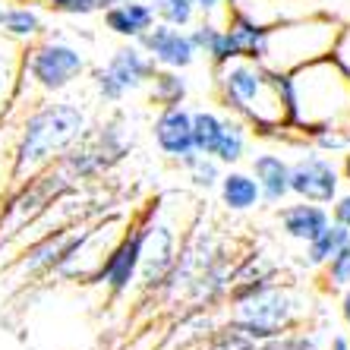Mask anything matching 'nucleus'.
<instances>
[{
  "mask_svg": "<svg viewBox=\"0 0 350 350\" xmlns=\"http://www.w3.org/2000/svg\"><path fill=\"white\" fill-rule=\"evenodd\" d=\"M215 101L259 136L291 133V85L287 73H275L256 60H228L212 66Z\"/></svg>",
  "mask_w": 350,
  "mask_h": 350,
  "instance_id": "nucleus-1",
  "label": "nucleus"
},
{
  "mask_svg": "<svg viewBox=\"0 0 350 350\" xmlns=\"http://www.w3.org/2000/svg\"><path fill=\"white\" fill-rule=\"evenodd\" d=\"M287 85H291V133L319 139L344 136L350 130V76L334 60V54L291 70Z\"/></svg>",
  "mask_w": 350,
  "mask_h": 350,
  "instance_id": "nucleus-2",
  "label": "nucleus"
},
{
  "mask_svg": "<svg viewBox=\"0 0 350 350\" xmlns=\"http://www.w3.org/2000/svg\"><path fill=\"white\" fill-rule=\"evenodd\" d=\"M89 130V117L76 101H41L23 120L10 158V183L19 189L48 171L64 152L76 146Z\"/></svg>",
  "mask_w": 350,
  "mask_h": 350,
  "instance_id": "nucleus-3",
  "label": "nucleus"
},
{
  "mask_svg": "<svg viewBox=\"0 0 350 350\" xmlns=\"http://www.w3.org/2000/svg\"><path fill=\"white\" fill-rule=\"evenodd\" d=\"M338 35H341V25L332 23L325 13H312V16L271 25L269 35H265L262 64L275 73H291V70L310 64V60L334 54Z\"/></svg>",
  "mask_w": 350,
  "mask_h": 350,
  "instance_id": "nucleus-4",
  "label": "nucleus"
},
{
  "mask_svg": "<svg viewBox=\"0 0 350 350\" xmlns=\"http://www.w3.org/2000/svg\"><path fill=\"white\" fill-rule=\"evenodd\" d=\"M300 303L293 300V293L281 281H271L243 300L230 303V325L246 332L253 341H269L291 328H300Z\"/></svg>",
  "mask_w": 350,
  "mask_h": 350,
  "instance_id": "nucleus-5",
  "label": "nucleus"
},
{
  "mask_svg": "<svg viewBox=\"0 0 350 350\" xmlns=\"http://www.w3.org/2000/svg\"><path fill=\"white\" fill-rule=\"evenodd\" d=\"M85 70H89V60L76 44L48 38V35L29 41L25 51L19 54V79L32 82L48 95L70 89Z\"/></svg>",
  "mask_w": 350,
  "mask_h": 350,
  "instance_id": "nucleus-6",
  "label": "nucleus"
},
{
  "mask_svg": "<svg viewBox=\"0 0 350 350\" xmlns=\"http://www.w3.org/2000/svg\"><path fill=\"white\" fill-rule=\"evenodd\" d=\"M152 212H155V199L146 202L136 215H133L126 230L120 234V240L107 250L101 265L89 275L92 281L105 284V291L111 293V300L123 297V293L136 284L139 262H142V243H146V224H148V218H152Z\"/></svg>",
  "mask_w": 350,
  "mask_h": 350,
  "instance_id": "nucleus-7",
  "label": "nucleus"
},
{
  "mask_svg": "<svg viewBox=\"0 0 350 350\" xmlns=\"http://www.w3.org/2000/svg\"><path fill=\"white\" fill-rule=\"evenodd\" d=\"M187 237H177L171 221L158 218V199H155V212L146 224V243H142V262H139V291L146 293H158L164 291L167 278H171L174 265H177L180 246Z\"/></svg>",
  "mask_w": 350,
  "mask_h": 350,
  "instance_id": "nucleus-8",
  "label": "nucleus"
},
{
  "mask_svg": "<svg viewBox=\"0 0 350 350\" xmlns=\"http://www.w3.org/2000/svg\"><path fill=\"white\" fill-rule=\"evenodd\" d=\"M338 187H341V171L322 152H303L297 161H291V196L297 199L332 205Z\"/></svg>",
  "mask_w": 350,
  "mask_h": 350,
  "instance_id": "nucleus-9",
  "label": "nucleus"
},
{
  "mask_svg": "<svg viewBox=\"0 0 350 350\" xmlns=\"http://www.w3.org/2000/svg\"><path fill=\"white\" fill-rule=\"evenodd\" d=\"M152 139H155L158 152L180 167H187L199 155L193 146V111L187 105L158 107V117L152 123Z\"/></svg>",
  "mask_w": 350,
  "mask_h": 350,
  "instance_id": "nucleus-10",
  "label": "nucleus"
},
{
  "mask_svg": "<svg viewBox=\"0 0 350 350\" xmlns=\"http://www.w3.org/2000/svg\"><path fill=\"white\" fill-rule=\"evenodd\" d=\"M136 44L158 66H167V70H187L199 57V51H196L187 29H177V25H167V23H155Z\"/></svg>",
  "mask_w": 350,
  "mask_h": 350,
  "instance_id": "nucleus-11",
  "label": "nucleus"
},
{
  "mask_svg": "<svg viewBox=\"0 0 350 350\" xmlns=\"http://www.w3.org/2000/svg\"><path fill=\"white\" fill-rule=\"evenodd\" d=\"M105 70L114 76L117 85H120V89L130 95V92L146 89L148 82H152V76H155L158 64L148 57L146 51L139 48L136 41H123L120 48L111 51V57H107Z\"/></svg>",
  "mask_w": 350,
  "mask_h": 350,
  "instance_id": "nucleus-12",
  "label": "nucleus"
},
{
  "mask_svg": "<svg viewBox=\"0 0 350 350\" xmlns=\"http://www.w3.org/2000/svg\"><path fill=\"white\" fill-rule=\"evenodd\" d=\"M101 19H105L107 32L123 41H139L158 23L148 0H107V7L101 10Z\"/></svg>",
  "mask_w": 350,
  "mask_h": 350,
  "instance_id": "nucleus-13",
  "label": "nucleus"
},
{
  "mask_svg": "<svg viewBox=\"0 0 350 350\" xmlns=\"http://www.w3.org/2000/svg\"><path fill=\"white\" fill-rule=\"evenodd\" d=\"M250 174L259 183L262 202L281 205L291 196V161L278 152H259L250 161Z\"/></svg>",
  "mask_w": 350,
  "mask_h": 350,
  "instance_id": "nucleus-14",
  "label": "nucleus"
},
{
  "mask_svg": "<svg viewBox=\"0 0 350 350\" xmlns=\"http://www.w3.org/2000/svg\"><path fill=\"white\" fill-rule=\"evenodd\" d=\"M278 221H281L284 237H291V240H297V243H310L312 237L332 221V215H328L325 205L297 199L293 205H284V208L278 212Z\"/></svg>",
  "mask_w": 350,
  "mask_h": 350,
  "instance_id": "nucleus-15",
  "label": "nucleus"
},
{
  "mask_svg": "<svg viewBox=\"0 0 350 350\" xmlns=\"http://www.w3.org/2000/svg\"><path fill=\"white\" fill-rule=\"evenodd\" d=\"M187 32H189V38H193L196 51L205 54L212 66H221V64H228V60H237V51H234V41H230L228 29L218 25L215 19H205V16L196 19Z\"/></svg>",
  "mask_w": 350,
  "mask_h": 350,
  "instance_id": "nucleus-16",
  "label": "nucleus"
},
{
  "mask_svg": "<svg viewBox=\"0 0 350 350\" xmlns=\"http://www.w3.org/2000/svg\"><path fill=\"white\" fill-rule=\"evenodd\" d=\"M218 196L221 205L228 212H253L256 205L262 202L259 183L250 171H237V167H228L218 180Z\"/></svg>",
  "mask_w": 350,
  "mask_h": 350,
  "instance_id": "nucleus-17",
  "label": "nucleus"
},
{
  "mask_svg": "<svg viewBox=\"0 0 350 350\" xmlns=\"http://www.w3.org/2000/svg\"><path fill=\"white\" fill-rule=\"evenodd\" d=\"M0 32L7 35L13 41H35L44 35V19L35 7L29 3H16V7H7L0 10Z\"/></svg>",
  "mask_w": 350,
  "mask_h": 350,
  "instance_id": "nucleus-18",
  "label": "nucleus"
},
{
  "mask_svg": "<svg viewBox=\"0 0 350 350\" xmlns=\"http://www.w3.org/2000/svg\"><path fill=\"white\" fill-rule=\"evenodd\" d=\"M152 105L158 107H177V105H187V95H189V82L183 79V70H167V66H158L152 82L146 85Z\"/></svg>",
  "mask_w": 350,
  "mask_h": 350,
  "instance_id": "nucleus-19",
  "label": "nucleus"
},
{
  "mask_svg": "<svg viewBox=\"0 0 350 350\" xmlns=\"http://www.w3.org/2000/svg\"><path fill=\"white\" fill-rule=\"evenodd\" d=\"M246 148H250V126L240 117L224 114V130L215 148V161H221L224 167H237L246 158Z\"/></svg>",
  "mask_w": 350,
  "mask_h": 350,
  "instance_id": "nucleus-20",
  "label": "nucleus"
},
{
  "mask_svg": "<svg viewBox=\"0 0 350 350\" xmlns=\"http://www.w3.org/2000/svg\"><path fill=\"white\" fill-rule=\"evenodd\" d=\"M350 243V230L341 228V224H334V221H328L325 228L319 230L316 237H312L306 246V265H312V269H322L328 259H332L338 250H344V246Z\"/></svg>",
  "mask_w": 350,
  "mask_h": 350,
  "instance_id": "nucleus-21",
  "label": "nucleus"
},
{
  "mask_svg": "<svg viewBox=\"0 0 350 350\" xmlns=\"http://www.w3.org/2000/svg\"><path fill=\"white\" fill-rule=\"evenodd\" d=\"M221 130H224V114L208 111V107L193 111V146H196V152H199V155L215 158V148H218Z\"/></svg>",
  "mask_w": 350,
  "mask_h": 350,
  "instance_id": "nucleus-22",
  "label": "nucleus"
},
{
  "mask_svg": "<svg viewBox=\"0 0 350 350\" xmlns=\"http://www.w3.org/2000/svg\"><path fill=\"white\" fill-rule=\"evenodd\" d=\"M152 10H155V19L158 23H167V25H177V29H189L196 23V0H148Z\"/></svg>",
  "mask_w": 350,
  "mask_h": 350,
  "instance_id": "nucleus-23",
  "label": "nucleus"
},
{
  "mask_svg": "<svg viewBox=\"0 0 350 350\" xmlns=\"http://www.w3.org/2000/svg\"><path fill=\"white\" fill-rule=\"evenodd\" d=\"M183 171L189 174V180H193L196 189H218V180H221V174H224V164L215 161V158H208V155H196Z\"/></svg>",
  "mask_w": 350,
  "mask_h": 350,
  "instance_id": "nucleus-24",
  "label": "nucleus"
},
{
  "mask_svg": "<svg viewBox=\"0 0 350 350\" xmlns=\"http://www.w3.org/2000/svg\"><path fill=\"white\" fill-rule=\"evenodd\" d=\"M322 269H325L322 281H325L332 291H344V287L350 284V243L344 246V250H338Z\"/></svg>",
  "mask_w": 350,
  "mask_h": 350,
  "instance_id": "nucleus-25",
  "label": "nucleus"
},
{
  "mask_svg": "<svg viewBox=\"0 0 350 350\" xmlns=\"http://www.w3.org/2000/svg\"><path fill=\"white\" fill-rule=\"evenodd\" d=\"M44 7L64 16H92L107 7V0H44Z\"/></svg>",
  "mask_w": 350,
  "mask_h": 350,
  "instance_id": "nucleus-26",
  "label": "nucleus"
},
{
  "mask_svg": "<svg viewBox=\"0 0 350 350\" xmlns=\"http://www.w3.org/2000/svg\"><path fill=\"white\" fill-rule=\"evenodd\" d=\"M316 3H319V13H325L341 29L350 25V0H316Z\"/></svg>",
  "mask_w": 350,
  "mask_h": 350,
  "instance_id": "nucleus-27",
  "label": "nucleus"
},
{
  "mask_svg": "<svg viewBox=\"0 0 350 350\" xmlns=\"http://www.w3.org/2000/svg\"><path fill=\"white\" fill-rule=\"evenodd\" d=\"M16 85H19V64L13 70H7V64L0 60V111L7 105V95H16Z\"/></svg>",
  "mask_w": 350,
  "mask_h": 350,
  "instance_id": "nucleus-28",
  "label": "nucleus"
},
{
  "mask_svg": "<svg viewBox=\"0 0 350 350\" xmlns=\"http://www.w3.org/2000/svg\"><path fill=\"white\" fill-rule=\"evenodd\" d=\"M332 221L334 224H341V228L350 230V193H338L332 199Z\"/></svg>",
  "mask_w": 350,
  "mask_h": 350,
  "instance_id": "nucleus-29",
  "label": "nucleus"
},
{
  "mask_svg": "<svg viewBox=\"0 0 350 350\" xmlns=\"http://www.w3.org/2000/svg\"><path fill=\"white\" fill-rule=\"evenodd\" d=\"M334 60L344 66V73L350 76V25L347 29H341V35H338V44H334Z\"/></svg>",
  "mask_w": 350,
  "mask_h": 350,
  "instance_id": "nucleus-30",
  "label": "nucleus"
},
{
  "mask_svg": "<svg viewBox=\"0 0 350 350\" xmlns=\"http://www.w3.org/2000/svg\"><path fill=\"white\" fill-rule=\"evenodd\" d=\"M196 7L205 19H215L218 13H228V0H196Z\"/></svg>",
  "mask_w": 350,
  "mask_h": 350,
  "instance_id": "nucleus-31",
  "label": "nucleus"
},
{
  "mask_svg": "<svg viewBox=\"0 0 350 350\" xmlns=\"http://www.w3.org/2000/svg\"><path fill=\"white\" fill-rule=\"evenodd\" d=\"M325 350H350V338H344V334H334L332 341H328Z\"/></svg>",
  "mask_w": 350,
  "mask_h": 350,
  "instance_id": "nucleus-32",
  "label": "nucleus"
},
{
  "mask_svg": "<svg viewBox=\"0 0 350 350\" xmlns=\"http://www.w3.org/2000/svg\"><path fill=\"white\" fill-rule=\"evenodd\" d=\"M341 319L350 325V284L344 287V297H341Z\"/></svg>",
  "mask_w": 350,
  "mask_h": 350,
  "instance_id": "nucleus-33",
  "label": "nucleus"
},
{
  "mask_svg": "<svg viewBox=\"0 0 350 350\" xmlns=\"http://www.w3.org/2000/svg\"><path fill=\"white\" fill-rule=\"evenodd\" d=\"M338 171H341V177L350 183V148H347V152H344V158H341V167H338Z\"/></svg>",
  "mask_w": 350,
  "mask_h": 350,
  "instance_id": "nucleus-34",
  "label": "nucleus"
},
{
  "mask_svg": "<svg viewBox=\"0 0 350 350\" xmlns=\"http://www.w3.org/2000/svg\"><path fill=\"white\" fill-rule=\"evenodd\" d=\"M344 142H347V148H350V130H347V133H344Z\"/></svg>",
  "mask_w": 350,
  "mask_h": 350,
  "instance_id": "nucleus-35",
  "label": "nucleus"
}]
</instances>
